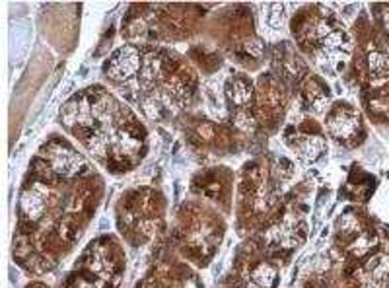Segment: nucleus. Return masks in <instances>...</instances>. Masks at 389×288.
<instances>
[{
  "label": "nucleus",
  "instance_id": "obj_1",
  "mask_svg": "<svg viewBox=\"0 0 389 288\" xmlns=\"http://www.w3.org/2000/svg\"><path fill=\"white\" fill-rule=\"evenodd\" d=\"M329 131L339 141H351L360 131V121L351 109H339L329 117Z\"/></svg>",
  "mask_w": 389,
  "mask_h": 288
}]
</instances>
